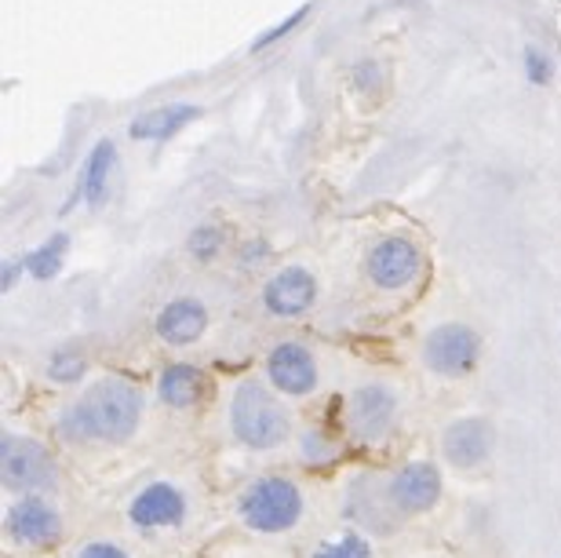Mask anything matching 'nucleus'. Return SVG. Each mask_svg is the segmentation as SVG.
Segmentation results:
<instances>
[{
  "label": "nucleus",
  "mask_w": 561,
  "mask_h": 558,
  "mask_svg": "<svg viewBox=\"0 0 561 558\" xmlns=\"http://www.w3.org/2000/svg\"><path fill=\"white\" fill-rule=\"evenodd\" d=\"M318 299V282L302 266H288V271L274 274L263 288V307L277 318H299L302 310L313 307Z\"/></svg>",
  "instance_id": "obj_12"
},
{
  "label": "nucleus",
  "mask_w": 561,
  "mask_h": 558,
  "mask_svg": "<svg viewBox=\"0 0 561 558\" xmlns=\"http://www.w3.org/2000/svg\"><path fill=\"white\" fill-rule=\"evenodd\" d=\"M15 277H19V266H15V263H8V266H4V293H8L11 285H15Z\"/></svg>",
  "instance_id": "obj_26"
},
{
  "label": "nucleus",
  "mask_w": 561,
  "mask_h": 558,
  "mask_svg": "<svg viewBox=\"0 0 561 558\" xmlns=\"http://www.w3.org/2000/svg\"><path fill=\"white\" fill-rule=\"evenodd\" d=\"M208 329V310L201 299H175L157 315V337L172 348H186V343L201 340V332Z\"/></svg>",
  "instance_id": "obj_14"
},
{
  "label": "nucleus",
  "mask_w": 561,
  "mask_h": 558,
  "mask_svg": "<svg viewBox=\"0 0 561 558\" xmlns=\"http://www.w3.org/2000/svg\"><path fill=\"white\" fill-rule=\"evenodd\" d=\"M416 274H420V252L405 238H387L368 252V277L379 288L394 293V288H405Z\"/></svg>",
  "instance_id": "obj_11"
},
{
  "label": "nucleus",
  "mask_w": 561,
  "mask_h": 558,
  "mask_svg": "<svg viewBox=\"0 0 561 558\" xmlns=\"http://www.w3.org/2000/svg\"><path fill=\"white\" fill-rule=\"evenodd\" d=\"M529 66H533V77H536V81H543V70H547V62L540 59V55H536V52H529Z\"/></svg>",
  "instance_id": "obj_25"
},
{
  "label": "nucleus",
  "mask_w": 561,
  "mask_h": 558,
  "mask_svg": "<svg viewBox=\"0 0 561 558\" xmlns=\"http://www.w3.org/2000/svg\"><path fill=\"white\" fill-rule=\"evenodd\" d=\"M66 244H70V238L66 234H55V238L44 244V249H37L26 260V271L37 277V282H48V277L59 274V266H62V255H66Z\"/></svg>",
  "instance_id": "obj_18"
},
{
  "label": "nucleus",
  "mask_w": 561,
  "mask_h": 558,
  "mask_svg": "<svg viewBox=\"0 0 561 558\" xmlns=\"http://www.w3.org/2000/svg\"><path fill=\"white\" fill-rule=\"evenodd\" d=\"M190 522V497L183 486L175 482H146L136 497L128 500V526L139 533V537H168V533H179Z\"/></svg>",
  "instance_id": "obj_4"
},
{
  "label": "nucleus",
  "mask_w": 561,
  "mask_h": 558,
  "mask_svg": "<svg viewBox=\"0 0 561 558\" xmlns=\"http://www.w3.org/2000/svg\"><path fill=\"white\" fill-rule=\"evenodd\" d=\"M230 434L244 449L266 453L277 449L288 439V412L274 398V390H266L260 379H244L230 398Z\"/></svg>",
  "instance_id": "obj_3"
},
{
  "label": "nucleus",
  "mask_w": 561,
  "mask_h": 558,
  "mask_svg": "<svg viewBox=\"0 0 561 558\" xmlns=\"http://www.w3.org/2000/svg\"><path fill=\"white\" fill-rule=\"evenodd\" d=\"M110 169H114V143H99V147L92 150V158H88V169H84V194H88V201L103 197Z\"/></svg>",
  "instance_id": "obj_19"
},
{
  "label": "nucleus",
  "mask_w": 561,
  "mask_h": 558,
  "mask_svg": "<svg viewBox=\"0 0 561 558\" xmlns=\"http://www.w3.org/2000/svg\"><path fill=\"white\" fill-rule=\"evenodd\" d=\"M139 417H142L139 387L121 376H110V379H99L88 395H81L62 412L59 431L66 442H77V445H88V442L121 445L136 434Z\"/></svg>",
  "instance_id": "obj_1"
},
{
  "label": "nucleus",
  "mask_w": 561,
  "mask_h": 558,
  "mask_svg": "<svg viewBox=\"0 0 561 558\" xmlns=\"http://www.w3.org/2000/svg\"><path fill=\"white\" fill-rule=\"evenodd\" d=\"M208 390V376L194 369V365H168L157 379V398L164 401L168 409H190L205 398Z\"/></svg>",
  "instance_id": "obj_15"
},
{
  "label": "nucleus",
  "mask_w": 561,
  "mask_h": 558,
  "mask_svg": "<svg viewBox=\"0 0 561 558\" xmlns=\"http://www.w3.org/2000/svg\"><path fill=\"white\" fill-rule=\"evenodd\" d=\"M478 332L467 326H442L423 343V362L442 376H467L478 365Z\"/></svg>",
  "instance_id": "obj_9"
},
{
  "label": "nucleus",
  "mask_w": 561,
  "mask_h": 558,
  "mask_svg": "<svg viewBox=\"0 0 561 558\" xmlns=\"http://www.w3.org/2000/svg\"><path fill=\"white\" fill-rule=\"evenodd\" d=\"M266 376H271L274 390L288 398H307L318 387V362L302 343H277L266 354Z\"/></svg>",
  "instance_id": "obj_10"
},
{
  "label": "nucleus",
  "mask_w": 561,
  "mask_h": 558,
  "mask_svg": "<svg viewBox=\"0 0 561 558\" xmlns=\"http://www.w3.org/2000/svg\"><path fill=\"white\" fill-rule=\"evenodd\" d=\"M233 511L255 537H285L307 515V497L288 475H260L241 489Z\"/></svg>",
  "instance_id": "obj_2"
},
{
  "label": "nucleus",
  "mask_w": 561,
  "mask_h": 558,
  "mask_svg": "<svg viewBox=\"0 0 561 558\" xmlns=\"http://www.w3.org/2000/svg\"><path fill=\"white\" fill-rule=\"evenodd\" d=\"M302 449H307V453H302V456H307L310 464H329L332 456H335L332 442H329V439H318V434H310V439L302 442Z\"/></svg>",
  "instance_id": "obj_23"
},
{
  "label": "nucleus",
  "mask_w": 561,
  "mask_h": 558,
  "mask_svg": "<svg viewBox=\"0 0 561 558\" xmlns=\"http://www.w3.org/2000/svg\"><path fill=\"white\" fill-rule=\"evenodd\" d=\"M197 117V106H164V110H150L131 121V136L136 139H164L186 125V121Z\"/></svg>",
  "instance_id": "obj_16"
},
{
  "label": "nucleus",
  "mask_w": 561,
  "mask_h": 558,
  "mask_svg": "<svg viewBox=\"0 0 561 558\" xmlns=\"http://www.w3.org/2000/svg\"><path fill=\"white\" fill-rule=\"evenodd\" d=\"M0 478H4L8 493H44L59 482L51 453L41 442L19 439V434H4L0 442Z\"/></svg>",
  "instance_id": "obj_5"
},
{
  "label": "nucleus",
  "mask_w": 561,
  "mask_h": 558,
  "mask_svg": "<svg viewBox=\"0 0 561 558\" xmlns=\"http://www.w3.org/2000/svg\"><path fill=\"white\" fill-rule=\"evenodd\" d=\"M442 453L445 460L453 467H478L489 460L492 453V428L481 417H467V420H456L453 428L445 431L442 439Z\"/></svg>",
  "instance_id": "obj_13"
},
{
  "label": "nucleus",
  "mask_w": 561,
  "mask_h": 558,
  "mask_svg": "<svg viewBox=\"0 0 561 558\" xmlns=\"http://www.w3.org/2000/svg\"><path fill=\"white\" fill-rule=\"evenodd\" d=\"M394 417H398V398H394V390L383 384L357 387L351 401H346V428L362 442L383 439V434L394 428Z\"/></svg>",
  "instance_id": "obj_8"
},
{
  "label": "nucleus",
  "mask_w": 561,
  "mask_h": 558,
  "mask_svg": "<svg viewBox=\"0 0 561 558\" xmlns=\"http://www.w3.org/2000/svg\"><path fill=\"white\" fill-rule=\"evenodd\" d=\"M73 558H131L125 544L117 540H84L81 548L73 551Z\"/></svg>",
  "instance_id": "obj_21"
},
{
  "label": "nucleus",
  "mask_w": 561,
  "mask_h": 558,
  "mask_svg": "<svg viewBox=\"0 0 561 558\" xmlns=\"http://www.w3.org/2000/svg\"><path fill=\"white\" fill-rule=\"evenodd\" d=\"M219 230L216 227H205V230H194V238H190V252L197 255V260H211V255L219 252Z\"/></svg>",
  "instance_id": "obj_22"
},
{
  "label": "nucleus",
  "mask_w": 561,
  "mask_h": 558,
  "mask_svg": "<svg viewBox=\"0 0 561 558\" xmlns=\"http://www.w3.org/2000/svg\"><path fill=\"white\" fill-rule=\"evenodd\" d=\"M310 558H379V555L362 529H340V533H332V537L313 544Z\"/></svg>",
  "instance_id": "obj_17"
},
{
  "label": "nucleus",
  "mask_w": 561,
  "mask_h": 558,
  "mask_svg": "<svg viewBox=\"0 0 561 558\" xmlns=\"http://www.w3.org/2000/svg\"><path fill=\"white\" fill-rule=\"evenodd\" d=\"M437 500H442V475H437L434 464L412 460L390 475L387 504L390 511H398V515H405V519L426 515V511L437 508Z\"/></svg>",
  "instance_id": "obj_7"
},
{
  "label": "nucleus",
  "mask_w": 561,
  "mask_h": 558,
  "mask_svg": "<svg viewBox=\"0 0 561 558\" xmlns=\"http://www.w3.org/2000/svg\"><path fill=\"white\" fill-rule=\"evenodd\" d=\"M66 529L62 511L44 500L41 493H22L4 515V537L11 548L19 551H44L51 544H59Z\"/></svg>",
  "instance_id": "obj_6"
},
{
  "label": "nucleus",
  "mask_w": 561,
  "mask_h": 558,
  "mask_svg": "<svg viewBox=\"0 0 561 558\" xmlns=\"http://www.w3.org/2000/svg\"><path fill=\"white\" fill-rule=\"evenodd\" d=\"M307 11H310V8H299V11H296V15H291V19H285V22H280V26H274L271 33H263V37H260V41H255V48H266V44H274V41H280V37H285V33H288V30H296V26H299V22H302V19H307Z\"/></svg>",
  "instance_id": "obj_24"
},
{
  "label": "nucleus",
  "mask_w": 561,
  "mask_h": 558,
  "mask_svg": "<svg viewBox=\"0 0 561 558\" xmlns=\"http://www.w3.org/2000/svg\"><path fill=\"white\" fill-rule=\"evenodd\" d=\"M88 369V362H84V354H77V351H59L51 358L48 365V376L55 379V384H77V379L84 376Z\"/></svg>",
  "instance_id": "obj_20"
}]
</instances>
